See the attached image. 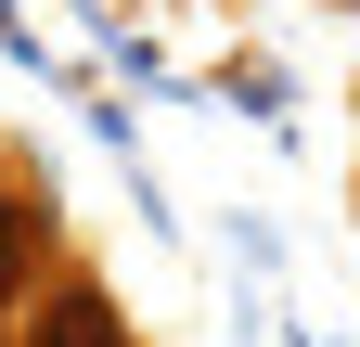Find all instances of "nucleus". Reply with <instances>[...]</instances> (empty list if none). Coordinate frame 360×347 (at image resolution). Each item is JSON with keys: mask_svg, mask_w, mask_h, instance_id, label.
<instances>
[{"mask_svg": "<svg viewBox=\"0 0 360 347\" xmlns=\"http://www.w3.org/2000/svg\"><path fill=\"white\" fill-rule=\"evenodd\" d=\"M0 347H142V334H129V309L103 296V270L65 244L52 270H39L13 309H0Z\"/></svg>", "mask_w": 360, "mask_h": 347, "instance_id": "obj_1", "label": "nucleus"}, {"mask_svg": "<svg viewBox=\"0 0 360 347\" xmlns=\"http://www.w3.org/2000/svg\"><path fill=\"white\" fill-rule=\"evenodd\" d=\"M52 257H65V219H52V193H39V167H13V181H0V309H13Z\"/></svg>", "mask_w": 360, "mask_h": 347, "instance_id": "obj_2", "label": "nucleus"}, {"mask_svg": "<svg viewBox=\"0 0 360 347\" xmlns=\"http://www.w3.org/2000/svg\"><path fill=\"white\" fill-rule=\"evenodd\" d=\"M13 167H26V142H13V129H0V181H13Z\"/></svg>", "mask_w": 360, "mask_h": 347, "instance_id": "obj_3", "label": "nucleus"}]
</instances>
